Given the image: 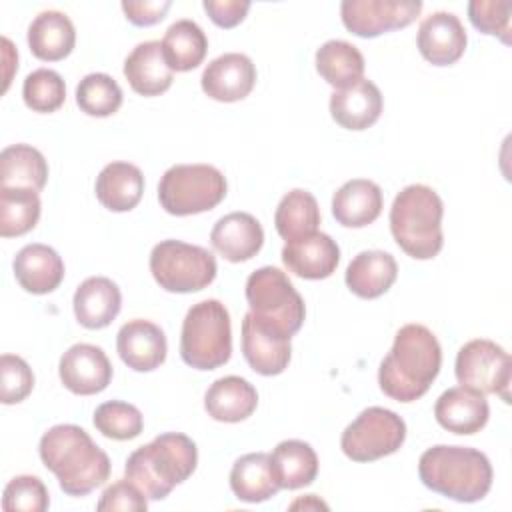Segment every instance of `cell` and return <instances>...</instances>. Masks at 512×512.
I'll list each match as a JSON object with an SVG mask.
<instances>
[{
  "instance_id": "obj_38",
  "label": "cell",
  "mask_w": 512,
  "mask_h": 512,
  "mask_svg": "<svg viewBox=\"0 0 512 512\" xmlns=\"http://www.w3.org/2000/svg\"><path fill=\"white\" fill-rule=\"evenodd\" d=\"M92 422L100 434L120 442L140 436L144 428L142 412L134 404L122 400H110L100 404L94 410Z\"/></svg>"
},
{
  "instance_id": "obj_18",
  "label": "cell",
  "mask_w": 512,
  "mask_h": 512,
  "mask_svg": "<svg viewBox=\"0 0 512 512\" xmlns=\"http://www.w3.org/2000/svg\"><path fill=\"white\" fill-rule=\"evenodd\" d=\"M434 416L444 430L470 436L486 426L490 418V406L484 394L466 386H454L438 396L434 404Z\"/></svg>"
},
{
  "instance_id": "obj_5",
  "label": "cell",
  "mask_w": 512,
  "mask_h": 512,
  "mask_svg": "<svg viewBox=\"0 0 512 512\" xmlns=\"http://www.w3.org/2000/svg\"><path fill=\"white\" fill-rule=\"evenodd\" d=\"M442 198L426 184L402 188L390 208V232L396 244L416 260L434 258L444 244Z\"/></svg>"
},
{
  "instance_id": "obj_34",
  "label": "cell",
  "mask_w": 512,
  "mask_h": 512,
  "mask_svg": "<svg viewBox=\"0 0 512 512\" xmlns=\"http://www.w3.org/2000/svg\"><path fill=\"white\" fill-rule=\"evenodd\" d=\"M48 180V164L40 150L12 144L0 154V186L32 188L40 192Z\"/></svg>"
},
{
  "instance_id": "obj_39",
  "label": "cell",
  "mask_w": 512,
  "mask_h": 512,
  "mask_svg": "<svg viewBox=\"0 0 512 512\" xmlns=\"http://www.w3.org/2000/svg\"><path fill=\"white\" fill-rule=\"evenodd\" d=\"M22 98L24 104L34 112H56L66 100L64 80L50 68H38L26 76L22 84Z\"/></svg>"
},
{
  "instance_id": "obj_42",
  "label": "cell",
  "mask_w": 512,
  "mask_h": 512,
  "mask_svg": "<svg viewBox=\"0 0 512 512\" xmlns=\"http://www.w3.org/2000/svg\"><path fill=\"white\" fill-rule=\"evenodd\" d=\"M34 388V374L26 360L14 354L0 356V400L2 404H18L28 398Z\"/></svg>"
},
{
  "instance_id": "obj_33",
  "label": "cell",
  "mask_w": 512,
  "mask_h": 512,
  "mask_svg": "<svg viewBox=\"0 0 512 512\" xmlns=\"http://www.w3.org/2000/svg\"><path fill=\"white\" fill-rule=\"evenodd\" d=\"M162 52L172 72H188L206 58L208 38L196 22L176 20L162 38Z\"/></svg>"
},
{
  "instance_id": "obj_24",
  "label": "cell",
  "mask_w": 512,
  "mask_h": 512,
  "mask_svg": "<svg viewBox=\"0 0 512 512\" xmlns=\"http://www.w3.org/2000/svg\"><path fill=\"white\" fill-rule=\"evenodd\" d=\"M12 268L18 284L30 294L54 292L64 280V262L58 252L38 242L24 246L16 254Z\"/></svg>"
},
{
  "instance_id": "obj_27",
  "label": "cell",
  "mask_w": 512,
  "mask_h": 512,
  "mask_svg": "<svg viewBox=\"0 0 512 512\" xmlns=\"http://www.w3.org/2000/svg\"><path fill=\"white\" fill-rule=\"evenodd\" d=\"M258 406L256 388L240 376H224L210 384L204 394V408L218 422H242Z\"/></svg>"
},
{
  "instance_id": "obj_37",
  "label": "cell",
  "mask_w": 512,
  "mask_h": 512,
  "mask_svg": "<svg viewBox=\"0 0 512 512\" xmlns=\"http://www.w3.org/2000/svg\"><path fill=\"white\" fill-rule=\"evenodd\" d=\"M76 104L88 116H112L122 106V88L104 72L86 74L76 86Z\"/></svg>"
},
{
  "instance_id": "obj_25",
  "label": "cell",
  "mask_w": 512,
  "mask_h": 512,
  "mask_svg": "<svg viewBox=\"0 0 512 512\" xmlns=\"http://www.w3.org/2000/svg\"><path fill=\"white\" fill-rule=\"evenodd\" d=\"M384 206L382 190L376 182L354 178L342 184L332 198V214L346 228H364L372 224Z\"/></svg>"
},
{
  "instance_id": "obj_44",
  "label": "cell",
  "mask_w": 512,
  "mask_h": 512,
  "mask_svg": "<svg viewBox=\"0 0 512 512\" xmlns=\"http://www.w3.org/2000/svg\"><path fill=\"white\" fill-rule=\"evenodd\" d=\"M202 6L210 20L220 28L238 26L250 10L248 0H204Z\"/></svg>"
},
{
  "instance_id": "obj_4",
  "label": "cell",
  "mask_w": 512,
  "mask_h": 512,
  "mask_svg": "<svg viewBox=\"0 0 512 512\" xmlns=\"http://www.w3.org/2000/svg\"><path fill=\"white\" fill-rule=\"evenodd\" d=\"M196 464L198 448L192 438L182 432H164L128 456L124 474L146 498L162 500L192 476Z\"/></svg>"
},
{
  "instance_id": "obj_36",
  "label": "cell",
  "mask_w": 512,
  "mask_h": 512,
  "mask_svg": "<svg viewBox=\"0 0 512 512\" xmlns=\"http://www.w3.org/2000/svg\"><path fill=\"white\" fill-rule=\"evenodd\" d=\"M40 210L36 190L0 186V236L12 238L30 232L38 224Z\"/></svg>"
},
{
  "instance_id": "obj_12",
  "label": "cell",
  "mask_w": 512,
  "mask_h": 512,
  "mask_svg": "<svg viewBox=\"0 0 512 512\" xmlns=\"http://www.w3.org/2000/svg\"><path fill=\"white\" fill-rule=\"evenodd\" d=\"M420 10V0H344L340 4L342 24L360 38L404 28L418 18Z\"/></svg>"
},
{
  "instance_id": "obj_23",
  "label": "cell",
  "mask_w": 512,
  "mask_h": 512,
  "mask_svg": "<svg viewBox=\"0 0 512 512\" xmlns=\"http://www.w3.org/2000/svg\"><path fill=\"white\" fill-rule=\"evenodd\" d=\"M74 316L88 330L112 324L122 308V294L116 282L106 276L86 278L74 292Z\"/></svg>"
},
{
  "instance_id": "obj_21",
  "label": "cell",
  "mask_w": 512,
  "mask_h": 512,
  "mask_svg": "<svg viewBox=\"0 0 512 512\" xmlns=\"http://www.w3.org/2000/svg\"><path fill=\"white\" fill-rule=\"evenodd\" d=\"M382 112V94L378 86L360 78L352 86L334 90L330 96V114L346 130H366Z\"/></svg>"
},
{
  "instance_id": "obj_28",
  "label": "cell",
  "mask_w": 512,
  "mask_h": 512,
  "mask_svg": "<svg viewBox=\"0 0 512 512\" xmlns=\"http://www.w3.org/2000/svg\"><path fill=\"white\" fill-rule=\"evenodd\" d=\"M74 44L76 30L64 12L44 10L28 26V46L38 60H64L72 52Z\"/></svg>"
},
{
  "instance_id": "obj_10",
  "label": "cell",
  "mask_w": 512,
  "mask_h": 512,
  "mask_svg": "<svg viewBox=\"0 0 512 512\" xmlns=\"http://www.w3.org/2000/svg\"><path fill=\"white\" fill-rule=\"evenodd\" d=\"M404 440V420L388 408L370 406L344 428L340 448L354 462H372L394 454Z\"/></svg>"
},
{
  "instance_id": "obj_26",
  "label": "cell",
  "mask_w": 512,
  "mask_h": 512,
  "mask_svg": "<svg viewBox=\"0 0 512 512\" xmlns=\"http://www.w3.org/2000/svg\"><path fill=\"white\" fill-rule=\"evenodd\" d=\"M398 264L392 254L382 250H364L352 258L346 268V286L352 294L372 300L390 290L396 282Z\"/></svg>"
},
{
  "instance_id": "obj_40",
  "label": "cell",
  "mask_w": 512,
  "mask_h": 512,
  "mask_svg": "<svg viewBox=\"0 0 512 512\" xmlns=\"http://www.w3.org/2000/svg\"><path fill=\"white\" fill-rule=\"evenodd\" d=\"M50 506L48 490L38 476H14L2 496L4 512H44Z\"/></svg>"
},
{
  "instance_id": "obj_45",
  "label": "cell",
  "mask_w": 512,
  "mask_h": 512,
  "mask_svg": "<svg viewBox=\"0 0 512 512\" xmlns=\"http://www.w3.org/2000/svg\"><path fill=\"white\" fill-rule=\"evenodd\" d=\"M170 0H124L122 10L134 26L158 24L170 10Z\"/></svg>"
},
{
  "instance_id": "obj_31",
  "label": "cell",
  "mask_w": 512,
  "mask_h": 512,
  "mask_svg": "<svg viewBox=\"0 0 512 512\" xmlns=\"http://www.w3.org/2000/svg\"><path fill=\"white\" fill-rule=\"evenodd\" d=\"M272 468L280 488L296 490L308 486L318 474V456L314 448L304 440H284L272 454Z\"/></svg>"
},
{
  "instance_id": "obj_3",
  "label": "cell",
  "mask_w": 512,
  "mask_h": 512,
  "mask_svg": "<svg viewBox=\"0 0 512 512\" xmlns=\"http://www.w3.org/2000/svg\"><path fill=\"white\" fill-rule=\"evenodd\" d=\"M418 476L426 488L456 502H478L492 486L488 456L470 446L436 444L418 460Z\"/></svg>"
},
{
  "instance_id": "obj_41",
  "label": "cell",
  "mask_w": 512,
  "mask_h": 512,
  "mask_svg": "<svg viewBox=\"0 0 512 512\" xmlns=\"http://www.w3.org/2000/svg\"><path fill=\"white\" fill-rule=\"evenodd\" d=\"M510 14L508 0H472L468 4V18L482 34L498 36L504 44L510 42Z\"/></svg>"
},
{
  "instance_id": "obj_46",
  "label": "cell",
  "mask_w": 512,
  "mask_h": 512,
  "mask_svg": "<svg viewBox=\"0 0 512 512\" xmlns=\"http://www.w3.org/2000/svg\"><path fill=\"white\" fill-rule=\"evenodd\" d=\"M300 506H304V508H308V506H314V508H328L324 502L316 500V498H314V494H308V498H306V500L302 498V500H296L294 504H290V508H292V510H296V508H300Z\"/></svg>"
},
{
  "instance_id": "obj_14",
  "label": "cell",
  "mask_w": 512,
  "mask_h": 512,
  "mask_svg": "<svg viewBox=\"0 0 512 512\" xmlns=\"http://www.w3.org/2000/svg\"><path fill=\"white\" fill-rule=\"evenodd\" d=\"M58 374L72 394L92 396L110 384L112 364L100 346L80 342L62 354Z\"/></svg>"
},
{
  "instance_id": "obj_13",
  "label": "cell",
  "mask_w": 512,
  "mask_h": 512,
  "mask_svg": "<svg viewBox=\"0 0 512 512\" xmlns=\"http://www.w3.org/2000/svg\"><path fill=\"white\" fill-rule=\"evenodd\" d=\"M242 354L254 372L276 376L288 368L292 346L286 334L248 312L242 320Z\"/></svg>"
},
{
  "instance_id": "obj_19",
  "label": "cell",
  "mask_w": 512,
  "mask_h": 512,
  "mask_svg": "<svg viewBox=\"0 0 512 512\" xmlns=\"http://www.w3.org/2000/svg\"><path fill=\"white\" fill-rule=\"evenodd\" d=\"M282 262L288 272L306 278L322 280L332 276L340 262L338 244L324 232H314L294 242H286L282 248Z\"/></svg>"
},
{
  "instance_id": "obj_43",
  "label": "cell",
  "mask_w": 512,
  "mask_h": 512,
  "mask_svg": "<svg viewBox=\"0 0 512 512\" xmlns=\"http://www.w3.org/2000/svg\"><path fill=\"white\" fill-rule=\"evenodd\" d=\"M96 508L100 512H106V510H110V512L112 510L142 512V510L148 508V500H146V494L134 482L124 478V480H118V482L110 484L102 492Z\"/></svg>"
},
{
  "instance_id": "obj_29",
  "label": "cell",
  "mask_w": 512,
  "mask_h": 512,
  "mask_svg": "<svg viewBox=\"0 0 512 512\" xmlns=\"http://www.w3.org/2000/svg\"><path fill=\"white\" fill-rule=\"evenodd\" d=\"M96 198L112 212H128L136 208L144 192L142 170L130 162H110L96 178Z\"/></svg>"
},
{
  "instance_id": "obj_30",
  "label": "cell",
  "mask_w": 512,
  "mask_h": 512,
  "mask_svg": "<svg viewBox=\"0 0 512 512\" xmlns=\"http://www.w3.org/2000/svg\"><path fill=\"white\" fill-rule=\"evenodd\" d=\"M230 488L242 502H264L280 490L270 454L250 452L240 456L230 470Z\"/></svg>"
},
{
  "instance_id": "obj_7",
  "label": "cell",
  "mask_w": 512,
  "mask_h": 512,
  "mask_svg": "<svg viewBox=\"0 0 512 512\" xmlns=\"http://www.w3.org/2000/svg\"><path fill=\"white\" fill-rule=\"evenodd\" d=\"M224 174L210 164L170 166L158 184L160 206L172 216L208 212L226 196Z\"/></svg>"
},
{
  "instance_id": "obj_1",
  "label": "cell",
  "mask_w": 512,
  "mask_h": 512,
  "mask_svg": "<svg viewBox=\"0 0 512 512\" xmlns=\"http://www.w3.org/2000/svg\"><path fill=\"white\" fill-rule=\"evenodd\" d=\"M442 366L438 338L422 324H406L396 336L390 352L378 368L380 390L398 402L422 398L436 380Z\"/></svg>"
},
{
  "instance_id": "obj_15",
  "label": "cell",
  "mask_w": 512,
  "mask_h": 512,
  "mask_svg": "<svg viewBox=\"0 0 512 512\" xmlns=\"http://www.w3.org/2000/svg\"><path fill=\"white\" fill-rule=\"evenodd\" d=\"M200 84L204 94L212 100L238 102L252 92L256 84V66L246 54L226 52L208 62Z\"/></svg>"
},
{
  "instance_id": "obj_9",
  "label": "cell",
  "mask_w": 512,
  "mask_h": 512,
  "mask_svg": "<svg viewBox=\"0 0 512 512\" xmlns=\"http://www.w3.org/2000/svg\"><path fill=\"white\" fill-rule=\"evenodd\" d=\"M216 258L202 246L162 240L150 252V272L166 292H198L216 278Z\"/></svg>"
},
{
  "instance_id": "obj_32",
  "label": "cell",
  "mask_w": 512,
  "mask_h": 512,
  "mask_svg": "<svg viewBox=\"0 0 512 512\" xmlns=\"http://www.w3.org/2000/svg\"><path fill=\"white\" fill-rule=\"evenodd\" d=\"M320 208L316 198L302 188H294L282 196L274 214L276 232L286 240L294 242L304 236L318 232Z\"/></svg>"
},
{
  "instance_id": "obj_6",
  "label": "cell",
  "mask_w": 512,
  "mask_h": 512,
  "mask_svg": "<svg viewBox=\"0 0 512 512\" xmlns=\"http://www.w3.org/2000/svg\"><path fill=\"white\" fill-rule=\"evenodd\" d=\"M230 314L220 300L208 298L194 304L182 322L180 356L196 370H214L230 360Z\"/></svg>"
},
{
  "instance_id": "obj_11",
  "label": "cell",
  "mask_w": 512,
  "mask_h": 512,
  "mask_svg": "<svg viewBox=\"0 0 512 512\" xmlns=\"http://www.w3.org/2000/svg\"><path fill=\"white\" fill-rule=\"evenodd\" d=\"M454 370L460 386L480 394H496L504 402H510V354L496 342L486 338L466 342L458 350Z\"/></svg>"
},
{
  "instance_id": "obj_2",
  "label": "cell",
  "mask_w": 512,
  "mask_h": 512,
  "mask_svg": "<svg viewBox=\"0 0 512 512\" xmlns=\"http://www.w3.org/2000/svg\"><path fill=\"white\" fill-rule=\"evenodd\" d=\"M38 452L68 496H86L110 476L108 454L76 424L48 428L40 438Z\"/></svg>"
},
{
  "instance_id": "obj_22",
  "label": "cell",
  "mask_w": 512,
  "mask_h": 512,
  "mask_svg": "<svg viewBox=\"0 0 512 512\" xmlns=\"http://www.w3.org/2000/svg\"><path fill=\"white\" fill-rule=\"evenodd\" d=\"M124 76L130 88L142 96H160L172 86L174 72L168 66L162 42H140L124 60Z\"/></svg>"
},
{
  "instance_id": "obj_16",
  "label": "cell",
  "mask_w": 512,
  "mask_h": 512,
  "mask_svg": "<svg viewBox=\"0 0 512 512\" xmlns=\"http://www.w3.org/2000/svg\"><path fill=\"white\" fill-rule=\"evenodd\" d=\"M116 350L128 368L136 372H152L166 360L168 344L158 324L144 318H134L120 326Z\"/></svg>"
},
{
  "instance_id": "obj_35",
  "label": "cell",
  "mask_w": 512,
  "mask_h": 512,
  "mask_svg": "<svg viewBox=\"0 0 512 512\" xmlns=\"http://www.w3.org/2000/svg\"><path fill=\"white\" fill-rule=\"evenodd\" d=\"M316 70L330 86L340 90L362 78L364 56L346 40H328L316 50Z\"/></svg>"
},
{
  "instance_id": "obj_17",
  "label": "cell",
  "mask_w": 512,
  "mask_h": 512,
  "mask_svg": "<svg viewBox=\"0 0 512 512\" xmlns=\"http://www.w3.org/2000/svg\"><path fill=\"white\" fill-rule=\"evenodd\" d=\"M418 50L434 66H450L466 50V30L452 12H434L420 22Z\"/></svg>"
},
{
  "instance_id": "obj_20",
  "label": "cell",
  "mask_w": 512,
  "mask_h": 512,
  "mask_svg": "<svg viewBox=\"0 0 512 512\" xmlns=\"http://www.w3.org/2000/svg\"><path fill=\"white\" fill-rule=\"evenodd\" d=\"M210 242L212 248L228 262H246L260 252L264 244V230L252 214L230 212L214 224Z\"/></svg>"
},
{
  "instance_id": "obj_8",
  "label": "cell",
  "mask_w": 512,
  "mask_h": 512,
  "mask_svg": "<svg viewBox=\"0 0 512 512\" xmlns=\"http://www.w3.org/2000/svg\"><path fill=\"white\" fill-rule=\"evenodd\" d=\"M246 302L250 312L292 338L304 324L306 306L286 272L274 266L254 270L246 280Z\"/></svg>"
}]
</instances>
